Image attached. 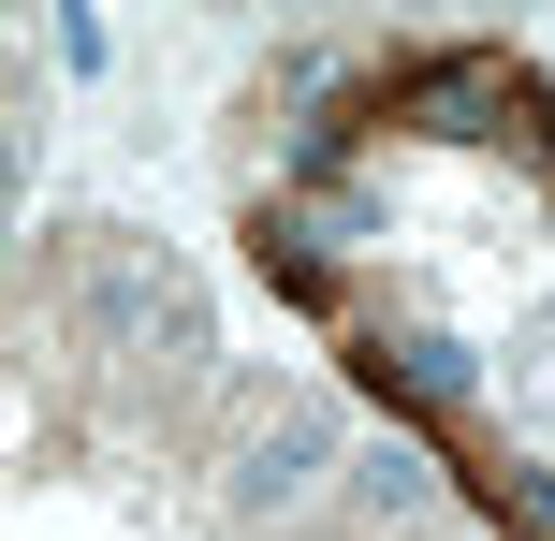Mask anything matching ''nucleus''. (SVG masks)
<instances>
[{
  "label": "nucleus",
  "mask_w": 555,
  "mask_h": 541,
  "mask_svg": "<svg viewBox=\"0 0 555 541\" xmlns=\"http://www.w3.org/2000/svg\"><path fill=\"white\" fill-rule=\"evenodd\" d=\"M512 527H527V541H555V484H541V468L512 484Z\"/></svg>",
  "instance_id": "nucleus-5"
},
{
  "label": "nucleus",
  "mask_w": 555,
  "mask_h": 541,
  "mask_svg": "<svg viewBox=\"0 0 555 541\" xmlns=\"http://www.w3.org/2000/svg\"><path fill=\"white\" fill-rule=\"evenodd\" d=\"M380 381H410V396H468V351H453V337H410V351H380Z\"/></svg>",
  "instance_id": "nucleus-4"
},
{
  "label": "nucleus",
  "mask_w": 555,
  "mask_h": 541,
  "mask_svg": "<svg viewBox=\"0 0 555 541\" xmlns=\"http://www.w3.org/2000/svg\"><path fill=\"white\" fill-rule=\"evenodd\" d=\"M395 117H439V132H498V117H512V74H498V59H424V74H395Z\"/></svg>",
  "instance_id": "nucleus-3"
},
{
  "label": "nucleus",
  "mask_w": 555,
  "mask_h": 541,
  "mask_svg": "<svg viewBox=\"0 0 555 541\" xmlns=\"http://www.w3.org/2000/svg\"><path fill=\"white\" fill-rule=\"evenodd\" d=\"M322 498H351V425H336L322 396H234V454H220V484H205V513H220V541H278V527H307Z\"/></svg>",
  "instance_id": "nucleus-1"
},
{
  "label": "nucleus",
  "mask_w": 555,
  "mask_h": 541,
  "mask_svg": "<svg viewBox=\"0 0 555 541\" xmlns=\"http://www.w3.org/2000/svg\"><path fill=\"white\" fill-rule=\"evenodd\" d=\"M351 527H439V454H424L410 425L351 439Z\"/></svg>",
  "instance_id": "nucleus-2"
}]
</instances>
